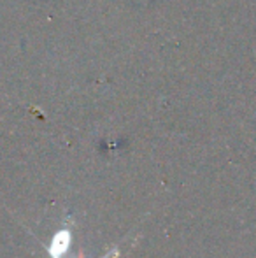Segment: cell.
Masks as SVG:
<instances>
[{
  "instance_id": "cell-1",
  "label": "cell",
  "mask_w": 256,
  "mask_h": 258,
  "mask_svg": "<svg viewBox=\"0 0 256 258\" xmlns=\"http://www.w3.org/2000/svg\"><path fill=\"white\" fill-rule=\"evenodd\" d=\"M70 242H72V235L68 230H60L58 234H55V237H53L51 244L48 248L51 258H63V255L70 248Z\"/></svg>"
},
{
  "instance_id": "cell-2",
  "label": "cell",
  "mask_w": 256,
  "mask_h": 258,
  "mask_svg": "<svg viewBox=\"0 0 256 258\" xmlns=\"http://www.w3.org/2000/svg\"><path fill=\"white\" fill-rule=\"evenodd\" d=\"M114 256H118V249H114V253H113V255H111V253H109V255H106L104 258H114Z\"/></svg>"
}]
</instances>
